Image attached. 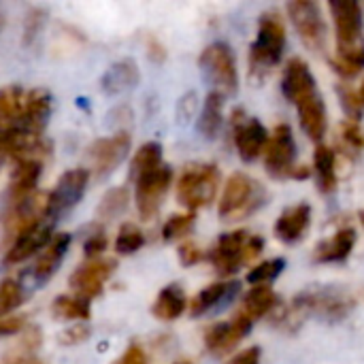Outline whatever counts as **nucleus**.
<instances>
[{
  "mask_svg": "<svg viewBox=\"0 0 364 364\" xmlns=\"http://www.w3.org/2000/svg\"><path fill=\"white\" fill-rule=\"evenodd\" d=\"M333 21L337 53L331 58V66L346 79L356 77L364 68V17L363 6L354 0L328 2Z\"/></svg>",
  "mask_w": 364,
  "mask_h": 364,
  "instance_id": "f257e3e1",
  "label": "nucleus"
},
{
  "mask_svg": "<svg viewBox=\"0 0 364 364\" xmlns=\"http://www.w3.org/2000/svg\"><path fill=\"white\" fill-rule=\"evenodd\" d=\"M354 299L337 288H318V290H307L299 296H294V301L290 305H284L273 314V322L284 326V328H296L301 322H305L307 318L316 316L320 320L326 322H341L346 320L352 309H354Z\"/></svg>",
  "mask_w": 364,
  "mask_h": 364,
  "instance_id": "f03ea898",
  "label": "nucleus"
},
{
  "mask_svg": "<svg viewBox=\"0 0 364 364\" xmlns=\"http://www.w3.org/2000/svg\"><path fill=\"white\" fill-rule=\"evenodd\" d=\"M286 49V26L279 13L269 11L260 15L256 38L250 47V73L264 79L279 62Z\"/></svg>",
  "mask_w": 364,
  "mask_h": 364,
  "instance_id": "7ed1b4c3",
  "label": "nucleus"
},
{
  "mask_svg": "<svg viewBox=\"0 0 364 364\" xmlns=\"http://www.w3.org/2000/svg\"><path fill=\"white\" fill-rule=\"evenodd\" d=\"M264 250V239L260 235H250L247 230L239 228L232 232L222 235L213 250L209 252V262L222 277L235 275L245 264L254 262Z\"/></svg>",
  "mask_w": 364,
  "mask_h": 364,
  "instance_id": "20e7f679",
  "label": "nucleus"
},
{
  "mask_svg": "<svg viewBox=\"0 0 364 364\" xmlns=\"http://www.w3.org/2000/svg\"><path fill=\"white\" fill-rule=\"evenodd\" d=\"M267 200L264 188L245 173H235L226 179L218 205V213L224 222H239L256 213Z\"/></svg>",
  "mask_w": 364,
  "mask_h": 364,
  "instance_id": "39448f33",
  "label": "nucleus"
},
{
  "mask_svg": "<svg viewBox=\"0 0 364 364\" xmlns=\"http://www.w3.org/2000/svg\"><path fill=\"white\" fill-rule=\"evenodd\" d=\"M264 168L273 179H307L311 177L309 166H296V141L288 124H277L269 132L267 147L262 151Z\"/></svg>",
  "mask_w": 364,
  "mask_h": 364,
  "instance_id": "423d86ee",
  "label": "nucleus"
},
{
  "mask_svg": "<svg viewBox=\"0 0 364 364\" xmlns=\"http://www.w3.org/2000/svg\"><path fill=\"white\" fill-rule=\"evenodd\" d=\"M220 179L222 175L215 164H190L177 181L179 205H183L192 213L203 207H209L220 192Z\"/></svg>",
  "mask_w": 364,
  "mask_h": 364,
  "instance_id": "0eeeda50",
  "label": "nucleus"
},
{
  "mask_svg": "<svg viewBox=\"0 0 364 364\" xmlns=\"http://www.w3.org/2000/svg\"><path fill=\"white\" fill-rule=\"evenodd\" d=\"M198 66L205 75V79L211 83L213 92H220L222 96H232L239 90V68L237 58L230 45L218 41L203 49L198 58Z\"/></svg>",
  "mask_w": 364,
  "mask_h": 364,
  "instance_id": "6e6552de",
  "label": "nucleus"
},
{
  "mask_svg": "<svg viewBox=\"0 0 364 364\" xmlns=\"http://www.w3.org/2000/svg\"><path fill=\"white\" fill-rule=\"evenodd\" d=\"M87 183H90L87 168L77 166V168L66 171L58 179L55 188L49 192V196L45 198V220L55 224V220H60L62 215L73 211L79 205V200L83 198Z\"/></svg>",
  "mask_w": 364,
  "mask_h": 364,
  "instance_id": "1a4fd4ad",
  "label": "nucleus"
},
{
  "mask_svg": "<svg viewBox=\"0 0 364 364\" xmlns=\"http://www.w3.org/2000/svg\"><path fill=\"white\" fill-rule=\"evenodd\" d=\"M134 181V200L136 211L143 222H149L158 215L164 196L168 194V188L173 183V168L166 164H160L158 168L132 179Z\"/></svg>",
  "mask_w": 364,
  "mask_h": 364,
  "instance_id": "9d476101",
  "label": "nucleus"
},
{
  "mask_svg": "<svg viewBox=\"0 0 364 364\" xmlns=\"http://www.w3.org/2000/svg\"><path fill=\"white\" fill-rule=\"evenodd\" d=\"M288 15L301 36V41L311 51H324L328 43V26L322 15V6L311 0H296L288 4Z\"/></svg>",
  "mask_w": 364,
  "mask_h": 364,
  "instance_id": "9b49d317",
  "label": "nucleus"
},
{
  "mask_svg": "<svg viewBox=\"0 0 364 364\" xmlns=\"http://www.w3.org/2000/svg\"><path fill=\"white\" fill-rule=\"evenodd\" d=\"M132 145V139L126 130H119L111 136L98 139L87 147V162L90 168L98 179L109 177L128 156Z\"/></svg>",
  "mask_w": 364,
  "mask_h": 364,
  "instance_id": "f8f14e48",
  "label": "nucleus"
},
{
  "mask_svg": "<svg viewBox=\"0 0 364 364\" xmlns=\"http://www.w3.org/2000/svg\"><path fill=\"white\" fill-rule=\"evenodd\" d=\"M115 267H117V262L111 258L87 260L85 264L75 269V273L68 279V286L75 292V296H81L85 301H94L102 294L105 284L115 273Z\"/></svg>",
  "mask_w": 364,
  "mask_h": 364,
  "instance_id": "ddd939ff",
  "label": "nucleus"
},
{
  "mask_svg": "<svg viewBox=\"0 0 364 364\" xmlns=\"http://www.w3.org/2000/svg\"><path fill=\"white\" fill-rule=\"evenodd\" d=\"M232 141L235 147L241 156L243 162H254L262 156L267 141H269V130L262 126L260 119L247 117L241 109L232 113Z\"/></svg>",
  "mask_w": 364,
  "mask_h": 364,
  "instance_id": "4468645a",
  "label": "nucleus"
},
{
  "mask_svg": "<svg viewBox=\"0 0 364 364\" xmlns=\"http://www.w3.org/2000/svg\"><path fill=\"white\" fill-rule=\"evenodd\" d=\"M254 322L250 318H245L243 314H235V318L230 322H218L211 324L205 331V348L209 354L224 358L228 354H232L237 350V346L252 333Z\"/></svg>",
  "mask_w": 364,
  "mask_h": 364,
  "instance_id": "2eb2a0df",
  "label": "nucleus"
},
{
  "mask_svg": "<svg viewBox=\"0 0 364 364\" xmlns=\"http://www.w3.org/2000/svg\"><path fill=\"white\" fill-rule=\"evenodd\" d=\"M282 94L286 100H290L294 107L309 96L318 94V81L309 68V64L303 58L288 60L284 75H282Z\"/></svg>",
  "mask_w": 364,
  "mask_h": 364,
  "instance_id": "dca6fc26",
  "label": "nucleus"
},
{
  "mask_svg": "<svg viewBox=\"0 0 364 364\" xmlns=\"http://www.w3.org/2000/svg\"><path fill=\"white\" fill-rule=\"evenodd\" d=\"M51 239H53V222L45 218L38 220L23 235H19L17 241L4 252V264H17L41 254L51 243Z\"/></svg>",
  "mask_w": 364,
  "mask_h": 364,
  "instance_id": "f3484780",
  "label": "nucleus"
},
{
  "mask_svg": "<svg viewBox=\"0 0 364 364\" xmlns=\"http://www.w3.org/2000/svg\"><path fill=\"white\" fill-rule=\"evenodd\" d=\"M70 243H73V237H70L68 232H58V235H53L51 243L36 256L34 264H32L30 271H28L30 286L38 288V286L47 284V282L55 275V271L60 269V264H62V260H64V256H66Z\"/></svg>",
  "mask_w": 364,
  "mask_h": 364,
  "instance_id": "a211bd4d",
  "label": "nucleus"
},
{
  "mask_svg": "<svg viewBox=\"0 0 364 364\" xmlns=\"http://www.w3.org/2000/svg\"><path fill=\"white\" fill-rule=\"evenodd\" d=\"M311 226V207L307 203H299L288 207L275 220V237L286 245H296L305 239Z\"/></svg>",
  "mask_w": 364,
  "mask_h": 364,
  "instance_id": "6ab92c4d",
  "label": "nucleus"
},
{
  "mask_svg": "<svg viewBox=\"0 0 364 364\" xmlns=\"http://www.w3.org/2000/svg\"><path fill=\"white\" fill-rule=\"evenodd\" d=\"M23 102H26V90L17 85H9L0 90V149L21 128Z\"/></svg>",
  "mask_w": 364,
  "mask_h": 364,
  "instance_id": "aec40b11",
  "label": "nucleus"
},
{
  "mask_svg": "<svg viewBox=\"0 0 364 364\" xmlns=\"http://www.w3.org/2000/svg\"><path fill=\"white\" fill-rule=\"evenodd\" d=\"M43 173V162L41 160H15L11 179H9V188L2 196V203H17L30 194L36 192V183L41 179Z\"/></svg>",
  "mask_w": 364,
  "mask_h": 364,
  "instance_id": "412c9836",
  "label": "nucleus"
},
{
  "mask_svg": "<svg viewBox=\"0 0 364 364\" xmlns=\"http://www.w3.org/2000/svg\"><path fill=\"white\" fill-rule=\"evenodd\" d=\"M51 115V94L45 87H36L26 92V102H23V119H21V130H28L32 134H45L47 122Z\"/></svg>",
  "mask_w": 364,
  "mask_h": 364,
  "instance_id": "4be33fe9",
  "label": "nucleus"
},
{
  "mask_svg": "<svg viewBox=\"0 0 364 364\" xmlns=\"http://www.w3.org/2000/svg\"><path fill=\"white\" fill-rule=\"evenodd\" d=\"M296 113H299V122L303 132L311 139V141H322L326 130H328V115H326V105L322 94H314L307 100L296 105Z\"/></svg>",
  "mask_w": 364,
  "mask_h": 364,
  "instance_id": "5701e85b",
  "label": "nucleus"
},
{
  "mask_svg": "<svg viewBox=\"0 0 364 364\" xmlns=\"http://www.w3.org/2000/svg\"><path fill=\"white\" fill-rule=\"evenodd\" d=\"M356 230L352 226H343L339 228L333 237L324 239L316 252H314V258L316 262H324V264H331V262H346L350 258V254L354 252L356 247Z\"/></svg>",
  "mask_w": 364,
  "mask_h": 364,
  "instance_id": "b1692460",
  "label": "nucleus"
},
{
  "mask_svg": "<svg viewBox=\"0 0 364 364\" xmlns=\"http://www.w3.org/2000/svg\"><path fill=\"white\" fill-rule=\"evenodd\" d=\"M136 83H139V66L132 58L113 62L100 77V87L109 96L124 94V92L132 90Z\"/></svg>",
  "mask_w": 364,
  "mask_h": 364,
  "instance_id": "393cba45",
  "label": "nucleus"
},
{
  "mask_svg": "<svg viewBox=\"0 0 364 364\" xmlns=\"http://www.w3.org/2000/svg\"><path fill=\"white\" fill-rule=\"evenodd\" d=\"M239 290V282H218V284H211L207 288H203L194 299L192 303L188 305L190 309V316L192 318H200L205 314H209L211 309L220 307L222 303L230 301Z\"/></svg>",
  "mask_w": 364,
  "mask_h": 364,
  "instance_id": "a878e982",
  "label": "nucleus"
},
{
  "mask_svg": "<svg viewBox=\"0 0 364 364\" xmlns=\"http://www.w3.org/2000/svg\"><path fill=\"white\" fill-rule=\"evenodd\" d=\"M279 307H282V299L273 292L271 286H252V290L243 296L239 314L256 322L264 316H273Z\"/></svg>",
  "mask_w": 364,
  "mask_h": 364,
  "instance_id": "bb28decb",
  "label": "nucleus"
},
{
  "mask_svg": "<svg viewBox=\"0 0 364 364\" xmlns=\"http://www.w3.org/2000/svg\"><path fill=\"white\" fill-rule=\"evenodd\" d=\"M186 309H188V296H186L183 288L179 284L164 286L158 292V296H156V301L151 305L154 318H158L162 322H173V320L181 318Z\"/></svg>",
  "mask_w": 364,
  "mask_h": 364,
  "instance_id": "cd10ccee",
  "label": "nucleus"
},
{
  "mask_svg": "<svg viewBox=\"0 0 364 364\" xmlns=\"http://www.w3.org/2000/svg\"><path fill=\"white\" fill-rule=\"evenodd\" d=\"M314 175L320 192L333 194L337 190V154L328 145H318L314 151Z\"/></svg>",
  "mask_w": 364,
  "mask_h": 364,
  "instance_id": "c85d7f7f",
  "label": "nucleus"
},
{
  "mask_svg": "<svg viewBox=\"0 0 364 364\" xmlns=\"http://www.w3.org/2000/svg\"><path fill=\"white\" fill-rule=\"evenodd\" d=\"M224 98L220 92H209L200 111V119H198V132L207 139H215L218 132L222 130L224 124Z\"/></svg>",
  "mask_w": 364,
  "mask_h": 364,
  "instance_id": "c756f323",
  "label": "nucleus"
},
{
  "mask_svg": "<svg viewBox=\"0 0 364 364\" xmlns=\"http://www.w3.org/2000/svg\"><path fill=\"white\" fill-rule=\"evenodd\" d=\"M51 314L55 320L62 322H87L92 311H90V301L75 296V294H62L51 303Z\"/></svg>",
  "mask_w": 364,
  "mask_h": 364,
  "instance_id": "7c9ffc66",
  "label": "nucleus"
},
{
  "mask_svg": "<svg viewBox=\"0 0 364 364\" xmlns=\"http://www.w3.org/2000/svg\"><path fill=\"white\" fill-rule=\"evenodd\" d=\"M162 164V145L158 141H147L143 143L136 154L132 156L130 162V179H136Z\"/></svg>",
  "mask_w": 364,
  "mask_h": 364,
  "instance_id": "2f4dec72",
  "label": "nucleus"
},
{
  "mask_svg": "<svg viewBox=\"0 0 364 364\" xmlns=\"http://www.w3.org/2000/svg\"><path fill=\"white\" fill-rule=\"evenodd\" d=\"M128 203H130L128 188H111L100 198V205H98V218H100V222H113V220H117L128 209Z\"/></svg>",
  "mask_w": 364,
  "mask_h": 364,
  "instance_id": "473e14b6",
  "label": "nucleus"
},
{
  "mask_svg": "<svg viewBox=\"0 0 364 364\" xmlns=\"http://www.w3.org/2000/svg\"><path fill=\"white\" fill-rule=\"evenodd\" d=\"M286 269V260L284 258H271L264 260L260 264H256L250 273H247V284L252 286H271Z\"/></svg>",
  "mask_w": 364,
  "mask_h": 364,
  "instance_id": "72a5a7b5",
  "label": "nucleus"
},
{
  "mask_svg": "<svg viewBox=\"0 0 364 364\" xmlns=\"http://www.w3.org/2000/svg\"><path fill=\"white\" fill-rule=\"evenodd\" d=\"M23 301H26L23 284L17 279H4L0 284V320L6 318L17 307H21Z\"/></svg>",
  "mask_w": 364,
  "mask_h": 364,
  "instance_id": "f704fd0d",
  "label": "nucleus"
},
{
  "mask_svg": "<svg viewBox=\"0 0 364 364\" xmlns=\"http://www.w3.org/2000/svg\"><path fill=\"white\" fill-rule=\"evenodd\" d=\"M194 222H196V213H192V211L171 215V218L164 222V226H162V239H164V241H179V239H186V237L190 235V230L194 228Z\"/></svg>",
  "mask_w": 364,
  "mask_h": 364,
  "instance_id": "c9c22d12",
  "label": "nucleus"
},
{
  "mask_svg": "<svg viewBox=\"0 0 364 364\" xmlns=\"http://www.w3.org/2000/svg\"><path fill=\"white\" fill-rule=\"evenodd\" d=\"M145 245V235L139 226L134 224H124L117 232L115 239V252L117 256H130L134 252H139Z\"/></svg>",
  "mask_w": 364,
  "mask_h": 364,
  "instance_id": "e433bc0d",
  "label": "nucleus"
},
{
  "mask_svg": "<svg viewBox=\"0 0 364 364\" xmlns=\"http://www.w3.org/2000/svg\"><path fill=\"white\" fill-rule=\"evenodd\" d=\"M339 136H341V143H343V149L348 156H350V151H352V156H358L364 149V128L360 122L343 119L339 126Z\"/></svg>",
  "mask_w": 364,
  "mask_h": 364,
  "instance_id": "4c0bfd02",
  "label": "nucleus"
},
{
  "mask_svg": "<svg viewBox=\"0 0 364 364\" xmlns=\"http://www.w3.org/2000/svg\"><path fill=\"white\" fill-rule=\"evenodd\" d=\"M337 96H339V102L346 111V119L350 122H360L364 115V105L358 96V92L346 83H339L337 85Z\"/></svg>",
  "mask_w": 364,
  "mask_h": 364,
  "instance_id": "58836bf2",
  "label": "nucleus"
},
{
  "mask_svg": "<svg viewBox=\"0 0 364 364\" xmlns=\"http://www.w3.org/2000/svg\"><path fill=\"white\" fill-rule=\"evenodd\" d=\"M109 247V239H107V232L102 228H96L83 243V254L87 260H94V258H102V252Z\"/></svg>",
  "mask_w": 364,
  "mask_h": 364,
  "instance_id": "ea45409f",
  "label": "nucleus"
},
{
  "mask_svg": "<svg viewBox=\"0 0 364 364\" xmlns=\"http://www.w3.org/2000/svg\"><path fill=\"white\" fill-rule=\"evenodd\" d=\"M92 335V328L81 322V324H70L68 328H64L60 335H58V341L60 346H81L83 341H87Z\"/></svg>",
  "mask_w": 364,
  "mask_h": 364,
  "instance_id": "a19ab883",
  "label": "nucleus"
},
{
  "mask_svg": "<svg viewBox=\"0 0 364 364\" xmlns=\"http://www.w3.org/2000/svg\"><path fill=\"white\" fill-rule=\"evenodd\" d=\"M205 258V254H203V250L194 243V241H183L181 245H179V262L183 264V267H194V264H198L200 260Z\"/></svg>",
  "mask_w": 364,
  "mask_h": 364,
  "instance_id": "79ce46f5",
  "label": "nucleus"
},
{
  "mask_svg": "<svg viewBox=\"0 0 364 364\" xmlns=\"http://www.w3.org/2000/svg\"><path fill=\"white\" fill-rule=\"evenodd\" d=\"M41 341H43V333L38 326H26L21 331V341H19V350L28 352V356H32L34 350L41 348Z\"/></svg>",
  "mask_w": 364,
  "mask_h": 364,
  "instance_id": "37998d69",
  "label": "nucleus"
},
{
  "mask_svg": "<svg viewBox=\"0 0 364 364\" xmlns=\"http://www.w3.org/2000/svg\"><path fill=\"white\" fill-rule=\"evenodd\" d=\"M113 364H147V354L139 343H130L126 348V352L122 354V358Z\"/></svg>",
  "mask_w": 364,
  "mask_h": 364,
  "instance_id": "c03bdc74",
  "label": "nucleus"
},
{
  "mask_svg": "<svg viewBox=\"0 0 364 364\" xmlns=\"http://www.w3.org/2000/svg\"><path fill=\"white\" fill-rule=\"evenodd\" d=\"M26 328V318L17 316V318H2L0 320V337H13L17 333H21Z\"/></svg>",
  "mask_w": 364,
  "mask_h": 364,
  "instance_id": "a18cd8bd",
  "label": "nucleus"
},
{
  "mask_svg": "<svg viewBox=\"0 0 364 364\" xmlns=\"http://www.w3.org/2000/svg\"><path fill=\"white\" fill-rule=\"evenodd\" d=\"M260 348H247L245 352L237 354L235 358H230L226 364H260Z\"/></svg>",
  "mask_w": 364,
  "mask_h": 364,
  "instance_id": "49530a36",
  "label": "nucleus"
},
{
  "mask_svg": "<svg viewBox=\"0 0 364 364\" xmlns=\"http://www.w3.org/2000/svg\"><path fill=\"white\" fill-rule=\"evenodd\" d=\"M6 364H45V363H41L36 356H19V358H13L11 363H6Z\"/></svg>",
  "mask_w": 364,
  "mask_h": 364,
  "instance_id": "de8ad7c7",
  "label": "nucleus"
},
{
  "mask_svg": "<svg viewBox=\"0 0 364 364\" xmlns=\"http://www.w3.org/2000/svg\"><path fill=\"white\" fill-rule=\"evenodd\" d=\"M358 96H360V100H363V105H364V81H363V85H360V90H358Z\"/></svg>",
  "mask_w": 364,
  "mask_h": 364,
  "instance_id": "09e8293b",
  "label": "nucleus"
},
{
  "mask_svg": "<svg viewBox=\"0 0 364 364\" xmlns=\"http://www.w3.org/2000/svg\"><path fill=\"white\" fill-rule=\"evenodd\" d=\"M358 218H360V224H363V226H364V209H363V211H360V213H358Z\"/></svg>",
  "mask_w": 364,
  "mask_h": 364,
  "instance_id": "8fccbe9b",
  "label": "nucleus"
},
{
  "mask_svg": "<svg viewBox=\"0 0 364 364\" xmlns=\"http://www.w3.org/2000/svg\"><path fill=\"white\" fill-rule=\"evenodd\" d=\"M175 364H194V363H192V360H177Z\"/></svg>",
  "mask_w": 364,
  "mask_h": 364,
  "instance_id": "3c124183",
  "label": "nucleus"
},
{
  "mask_svg": "<svg viewBox=\"0 0 364 364\" xmlns=\"http://www.w3.org/2000/svg\"><path fill=\"white\" fill-rule=\"evenodd\" d=\"M0 28H2V15H0Z\"/></svg>",
  "mask_w": 364,
  "mask_h": 364,
  "instance_id": "603ef678",
  "label": "nucleus"
},
{
  "mask_svg": "<svg viewBox=\"0 0 364 364\" xmlns=\"http://www.w3.org/2000/svg\"><path fill=\"white\" fill-rule=\"evenodd\" d=\"M0 160H2V158H0Z\"/></svg>",
  "mask_w": 364,
  "mask_h": 364,
  "instance_id": "864d4df0",
  "label": "nucleus"
}]
</instances>
